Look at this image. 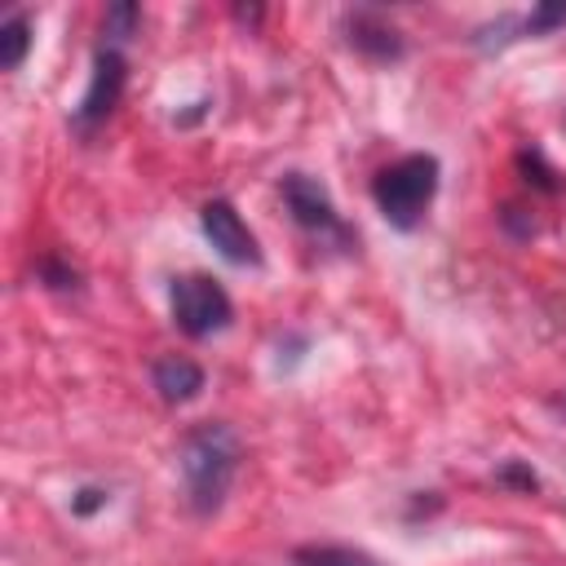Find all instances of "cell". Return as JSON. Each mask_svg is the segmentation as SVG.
Segmentation results:
<instances>
[{"label":"cell","mask_w":566,"mask_h":566,"mask_svg":"<svg viewBox=\"0 0 566 566\" xmlns=\"http://www.w3.org/2000/svg\"><path fill=\"white\" fill-rule=\"evenodd\" d=\"M40 279H44L49 287H75V270L62 265V261H53V256L40 261Z\"/></svg>","instance_id":"16"},{"label":"cell","mask_w":566,"mask_h":566,"mask_svg":"<svg viewBox=\"0 0 566 566\" xmlns=\"http://www.w3.org/2000/svg\"><path fill=\"white\" fill-rule=\"evenodd\" d=\"M199 226H203V234H208V243L217 248L221 261H230V265H261V243L248 230V221L234 212L230 199H208L199 208Z\"/></svg>","instance_id":"6"},{"label":"cell","mask_w":566,"mask_h":566,"mask_svg":"<svg viewBox=\"0 0 566 566\" xmlns=\"http://www.w3.org/2000/svg\"><path fill=\"white\" fill-rule=\"evenodd\" d=\"M124 75H128L124 53L111 49V44H102L97 57H93L88 88H84V97H80V106H75V128H80V133H93L97 124L111 119V111L119 106V93H124Z\"/></svg>","instance_id":"5"},{"label":"cell","mask_w":566,"mask_h":566,"mask_svg":"<svg viewBox=\"0 0 566 566\" xmlns=\"http://www.w3.org/2000/svg\"><path fill=\"white\" fill-rule=\"evenodd\" d=\"M292 566H376V562L345 544H301L292 553Z\"/></svg>","instance_id":"9"},{"label":"cell","mask_w":566,"mask_h":566,"mask_svg":"<svg viewBox=\"0 0 566 566\" xmlns=\"http://www.w3.org/2000/svg\"><path fill=\"white\" fill-rule=\"evenodd\" d=\"M137 22H142V9H137L133 0L111 4V9H106V18H102V35H106V44L115 49V44L133 40V35H137Z\"/></svg>","instance_id":"11"},{"label":"cell","mask_w":566,"mask_h":566,"mask_svg":"<svg viewBox=\"0 0 566 566\" xmlns=\"http://www.w3.org/2000/svg\"><path fill=\"white\" fill-rule=\"evenodd\" d=\"M106 500H111V495H106L102 486H80V491L71 495V513H75V517H88V513H97Z\"/></svg>","instance_id":"15"},{"label":"cell","mask_w":566,"mask_h":566,"mask_svg":"<svg viewBox=\"0 0 566 566\" xmlns=\"http://www.w3.org/2000/svg\"><path fill=\"white\" fill-rule=\"evenodd\" d=\"M168 301H172V323L190 340H208V336L226 332L230 318H234V305H230L226 287L217 279H208V274H181V279H172Z\"/></svg>","instance_id":"3"},{"label":"cell","mask_w":566,"mask_h":566,"mask_svg":"<svg viewBox=\"0 0 566 566\" xmlns=\"http://www.w3.org/2000/svg\"><path fill=\"white\" fill-rule=\"evenodd\" d=\"M27 49H31V22L22 13H13L4 27H0V66L4 71H18L27 62Z\"/></svg>","instance_id":"10"},{"label":"cell","mask_w":566,"mask_h":566,"mask_svg":"<svg viewBox=\"0 0 566 566\" xmlns=\"http://www.w3.org/2000/svg\"><path fill=\"white\" fill-rule=\"evenodd\" d=\"M345 40H349V49H358L363 57H371V62H398L402 57V35L380 18V13H371V9H358V13H349L345 18Z\"/></svg>","instance_id":"7"},{"label":"cell","mask_w":566,"mask_h":566,"mask_svg":"<svg viewBox=\"0 0 566 566\" xmlns=\"http://www.w3.org/2000/svg\"><path fill=\"white\" fill-rule=\"evenodd\" d=\"M495 482H500V486H513V491H535V486H539L535 469H526L522 460H504L500 473H495Z\"/></svg>","instance_id":"14"},{"label":"cell","mask_w":566,"mask_h":566,"mask_svg":"<svg viewBox=\"0 0 566 566\" xmlns=\"http://www.w3.org/2000/svg\"><path fill=\"white\" fill-rule=\"evenodd\" d=\"M150 380H155V389H159V398H164V402L181 407V402L199 398V389H203V367H199V363H190V358H181V354H168V358H159V363H155Z\"/></svg>","instance_id":"8"},{"label":"cell","mask_w":566,"mask_h":566,"mask_svg":"<svg viewBox=\"0 0 566 566\" xmlns=\"http://www.w3.org/2000/svg\"><path fill=\"white\" fill-rule=\"evenodd\" d=\"M239 455H243V442L221 420L195 424L186 433V442H181V482H186V500L199 517H208L226 504V491L239 473Z\"/></svg>","instance_id":"1"},{"label":"cell","mask_w":566,"mask_h":566,"mask_svg":"<svg viewBox=\"0 0 566 566\" xmlns=\"http://www.w3.org/2000/svg\"><path fill=\"white\" fill-rule=\"evenodd\" d=\"M553 27H566V4H539L526 18H517V40L522 35H544Z\"/></svg>","instance_id":"13"},{"label":"cell","mask_w":566,"mask_h":566,"mask_svg":"<svg viewBox=\"0 0 566 566\" xmlns=\"http://www.w3.org/2000/svg\"><path fill=\"white\" fill-rule=\"evenodd\" d=\"M433 195H438V159L424 150L402 155L371 177V199L394 230H416Z\"/></svg>","instance_id":"2"},{"label":"cell","mask_w":566,"mask_h":566,"mask_svg":"<svg viewBox=\"0 0 566 566\" xmlns=\"http://www.w3.org/2000/svg\"><path fill=\"white\" fill-rule=\"evenodd\" d=\"M548 407H553V411H557V416H566V389H557V394H553V398H548Z\"/></svg>","instance_id":"17"},{"label":"cell","mask_w":566,"mask_h":566,"mask_svg":"<svg viewBox=\"0 0 566 566\" xmlns=\"http://www.w3.org/2000/svg\"><path fill=\"white\" fill-rule=\"evenodd\" d=\"M279 190H283V203H287L292 221H296L310 239L332 243V248H349V243H354L349 226L340 221V212H336V203H332V195H327V186H323L318 177H310V172H287Z\"/></svg>","instance_id":"4"},{"label":"cell","mask_w":566,"mask_h":566,"mask_svg":"<svg viewBox=\"0 0 566 566\" xmlns=\"http://www.w3.org/2000/svg\"><path fill=\"white\" fill-rule=\"evenodd\" d=\"M517 168L526 172V181H531L535 190H548V195H557V190H562V181H557V172L548 168L544 150H535V146H531V150H522V155H517Z\"/></svg>","instance_id":"12"}]
</instances>
